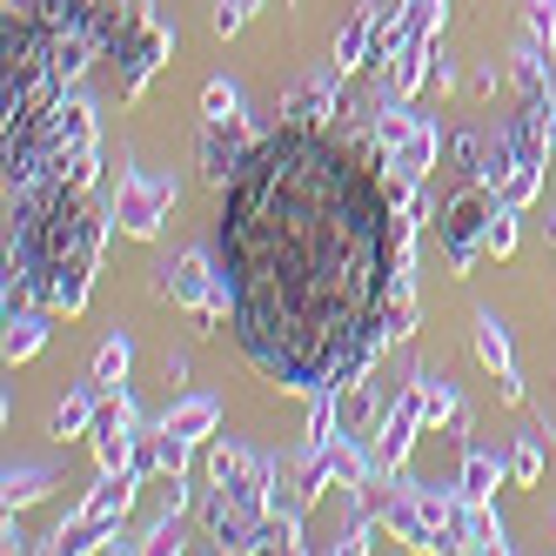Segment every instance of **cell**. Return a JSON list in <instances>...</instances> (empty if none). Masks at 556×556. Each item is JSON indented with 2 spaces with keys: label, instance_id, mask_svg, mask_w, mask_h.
<instances>
[{
  "label": "cell",
  "instance_id": "obj_1",
  "mask_svg": "<svg viewBox=\"0 0 556 556\" xmlns=\"http://www.w3.org/2000/svg\"><path fill=\"white\" fill-rule=\"evenodd\" d=\"M416 222L382 154L336 128H268L215 208V262L242 355L295 395L355 389L389 349V302L416 282Z\"/></svg>",
  "mask_w": 556,
  "mask_h": 556
},
{
  "label": "cell",
  "instance_id": "obj_2",
  "mask_svg": "<svg viewBox=\"0 0 556 556\" xmlns=\"http://www.w3.org/2000/svg\"><path fill=\"white\" fill-rule=\"evenodd\" d=\"M101 154L88 148L74 168L41 188L8 194V308L41 302L54 315H81L101 262V208H94Z\"/></svg>",
  "mask_w": 556,
  "mask_h": 556
},
{
  "label": "cell",
  "instance_id": "obj_3",
  "mask_svg": "<svg viewBox=\"0 0 556 556\" xmlns=\"http://www.w3.org/2000/svg\"><path fill=\"white\" fill-rule=\"evenodd\" d=\"M148 456L141 463H128V469H101V483H94V496L81 503L61 523V536H54V549H67V556H88V549H101V536H114L122 530V516L135 509V490L148 483Z\"/></svg>",
  "mask_w": 556,
  "mask_h": 556
},
{
  "label": "cell",
  "instance_id": "obj_4",
  "mask_svg": "<svg viewBox=\"0 0 556 556\" xmlns=\"http://www.w3.org/2000/svg\"><path fill=\"white\" fill-rule=\"evenodd\" d=\"M154 295L175 302V308H188L202 329H222V323H228V282H222L215 249H194V255L168 262V268H162V282H154Z\"/></svg>",
  "mask_w": 556,
  "mask_h": 556
},
{
  "label": "cell",
  "instance_id": "obj_5",
  "mask_svg": "<svg viewBox=\"0 0 556 556\" xmlns=\"http://www.w3.org/2000/svg\"><path fill=\"white\" fill-rule=\"evenodd\" d=\"M175 208V181L168 175H122V194H114V222H122V235H135V242H154L162 235Z\"/></svg>",
  "mask_w": 556,
  "mask_h": 556
},
{
  "label": "cell",
  "instance_id": "obj_6",
  "mask_svg": "<svg viewBox=\"0 0 556 556\" xmlns=\"http://www.w3.org/2000/svg\"><path fill=\"white\" fill-rule=\"evenodd\" d=\"M416 429H429V416H422V389L409 382L403 395L389 403V416H382V429H376V443H369V463L382 469V476H395L409 463V443H416Z\"/></svg>",
  "mask_w": 556,
  "mask_h": 556
},
{
  "label": "cell",
  "instance_id": "obj_7",
  "mask_svg": "<svg viewBox=\"0 0 556 556\" xmlns=\"http://www.w3.org/2000/svg\"><path fill=\"white\" fill-rule=\"evenodd\" d=\"M135 403L128 395H101V409H94V429H88V443L101 456V469H128L141 463V435H135Z\"/></svg>",
  "mask_w": 556,
  "mask_h": 556
},
{
  "label": "cell",
  "instance_id": "obj_8",
  "mask_svg": "<svg viewBox=\"0 0 556 556\" xmlns=\"http://www.w3.org/2000/svg\"><path fill=\"white\" fill-rule=\"evenodd\" d=\"M249 148H255V135H242V114H235V122H202V154H194V162H202V181L228 188L235 168L249 162Z\"/></svg>",
  "mask_w": 556,
  "mask_h": 556
},
{
  "label": "cell",
  "instance_id": "obj_9",
  "mask_svg": "<svg viewBox=\"0 0 556 556\" xmlns=\"http://www.w3.org/2000/svg\"><path fill=\"white\" fill-rule=\"evenodd\" d=\"M435 162H443V128H435V122H409L403 135L389 141V168H403L409 181H422Z\"/></svg>",
  "mask_w": 556,
  "mask_h": 556
},
{
  "label": "cell",
  "instance_id": "obj_10",
  "mask_svg": "<svg viewBox=\"0 0 556 556\" xmlns=\"http://www.w3.org/2000/svg\"><path fill=\"white\" fill-rule=\"evenodd\" d=\"M382 21H389V8H376V0H369V8H355V21H349V27L336 34V74H342V81H349L355 67H369Z\"/></svg>",
  "mask_w": 556,
  "mask_h": 556
},
{
  "label": "cell",
  "instance_id": "obj_11",
  "mask_svg": "<svg viewBox=\"0 0 556 556\" xmlns=\"http://www.w3.org/2000/svg\"><path fill=\"white\" fill-rule=\"evenodd\" d=\"M476 355H483V369L503 382L509 403H523V376H516V355H509V336H503L496 315H476Z\"/></svg>",
  "mask_w": 556,
  "mask_h": 556
},
{
  "label": "cell",
  "instance_id": "obj_12",
  "mask_svg": "<svg viewBox=\"0 0 556 556\" xmlns=\"http://www.w3.org/2000/svg\"><path fill=\"white\" fill-rule=\"evenodd\" d=\"M336 94H342V74H315V81H302V88L282 101V122H295V128H323L329 114H336Z\"/></svg>",
  "mask_w": 556,
  "mask_h": 556
},
{
  "label": "cell",
  "instance_id": "obj_13",
  "mask_svg": "<svg viewBox=\"0 0 556 556\" xmlns=\"http://www.w3.org/2000/svg\"><path fill=\"white\" fill-rule=\"evenodd\" d=\"M48 315H54V308H41V302H14V308H8V369L41 355V342H48Z\"/></svg>",
  "mask_w": 556,
  "mask_h": 556
},
{
  "label": "cell",
  "instance_id": "obj_14",
  "mask_svg": "<svg viewBox=\"0 0 556 556\" xmlns=\"http://www.w3.org/2000/svg\"><path fill=\"white\" fill-rule=\"evenodd\" d=\"M456 549H509L490 503H456Z\"/></svg>",
  "mask_w": 556,
  "mask_h": 556
},
{
  "label": "cell",
  "instance_id": "obj_15",
  "mask_svg": "<svg viewBox=\"0 0 556 556\" xmlns=\"http://www.w3.org/2000/svg\"><path fill=\"white\" fill-rule=\"evenodd\" d=\"M128 369H135V342H128V336H108V342L94 349V369H88V382H94L101 395H122Z\"/></svg>",
  "mask_w": 556,
  "mask_h": 556
},
{
  "label": "cell",
  "instance_id": "obj_16",
  "mask_svg": "<svg viewBox=\"0 0 556 556\" xmlns=\"http://www.w3.org/2000/svg\"><path fill=\"white\" fill-rule=\"evenodd\" d=\"M496 483H503V463H496L490 450H469V456H463V476H456L463 503H496Z\"/></svg>",
  "mask_w": 556,
  "mask_h": 556
},
{
  "label": "cell",
  "instance_id": "obj_17",
  "mask_svg": "<svg viewBox=\"0 0 556 556\" xmlns=\"http://www.w3.org/2000/svg\"><path fill=\"white\" fill-rule=\"evenodd\" d=\"M222 422V403L215 395H188V403H175L168 416H162V429H175V435H188V443H202V435Z\"/></svg>",
  "mask_w": 556,
  "mask_h": 556
},
{
  "label": "cell",
  "instance_id": "obj_18",
  "mask_svg": "<svg viewBox=\"0 0 556 556\" xmlns=\"http://www.w3.org/2000/svg\"><path fill=\"white\" fill-rule=\"evenodd\" d=\"M94 409H101V389H74L67 403L54 409V422H48V429H54V443H74V435H88V429H94Z\"/></svg>",
  "mask_w": 556,
  "mask_h": 556
},
{
  "label": "cell",
  "instance_id": "obj_19",
  "mask_svg": "<svg viewBox=\"0 0 556 556\" xmlns=\"http://www.w3.org/2000/svg\"><path fill=\"white\" fill-rule=\"evenodd\" d=\"M48 490H54V469H41V463H8V509L41 503Z\"/></svg>",
  "mask_w": 556,
  "mask_h": 556
},
{
  "label": "cell",
  "instance_id": "obj_20",
  "mask_svg": "<svg viewBox=\"0 0 556 556\" xmlns=\"http://www.w3.org/2000/svg\"><path fill=\"white\" fill-rule=\"evenodd\" d=\"M409 382L422 389V416H429V429H435V422H450V416H463V403H456V389H450V382H435L429 369H416Z\"/></svg>",
  "mask_w": 556,
  "mask_h": 556
},
{
  "label": "cell",
  "instance_id": "obj_21",
  "mask_svg": "<svg viewBox=\"0 0 556 556\" xmlns=\"http://www.w3.org/2000/svg\"><path fill=\"white\" fill-rule=\"evenodd\" d=\"M242 114V94H235L228 81H208L202 88V122H235Z\"/></svg>",
  "mask_w": 556,
  "mask_h": 556
},
{
  "label": "cell",
  "instance_id": "obj_22",
  "mask_svg": "<svg viewBox=\"0 0 556 556\" xmlns=\"http://www.w3.org/2000/svg\"><path fill=\"white\" fill-rule=\"evenodd\" d=\"M509 476H516V483H536V476H543V443H536V435H523V443H516V456H509Z\"/></svg>",
  "mask_w": 556,
  "mask_h": 556
},
{
  "label": "cell",
  "instance_id": "obj_23",
  "mask_svg": "<svg viewBox=\"0 0 556 556\" xmlns=\"http://www.w3.org/2000/svg\"><path fill=\"white\" fill-rule=\"evenodd\" d=\"M255 8H262V0H222V8H215V34H242Z\"/></svg>",
  "mask_w": 556,
  "mask_h": 556
},
{
  "label": "cell",
  "instance_id": "obj_24",
  "mask_svg": "<svg viewBox=\"0 0 556 556\" xmlns=\"http://www.w3.org/2000/svg\"><path fill=\"white\" fill-rule=\"evenodd\" d=\"M509 249H516V208L503 202L496 222H490V255H509Z\"/></svg>",
  "mask_w": 556,
  "mask_h": 556
}]
</instances>
